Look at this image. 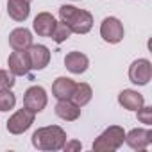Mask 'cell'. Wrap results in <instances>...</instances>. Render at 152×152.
Segmentation results:
<instances>
[{
  "mask_svg": "<svg viewBox=\"0 0 152 152\" xmlns=\"http://www.w3.org/2000/svg\"><path fill=\"white\" fill-rule=\"evenodd\" d=\"M34 116H36V113H32V111L27 109V107L16 111V113L7 120V131H9L11 134H23V132L29 131L31 125L34 124Z\"/></svg>",
  "mask_w": 152,
  "mask_h": 152,
  "instance_id": "cell-4",
  "label": "cell"
},
{
  "mask_svg": "<svg viewBox=\"0 0 152 152\" xmlns=\"http://www.w3.org/2000/svg\"><path fill=\"white\" fill-rule=\"evenodd\" d=\"M91 97H93V91H91L90 84H86V83H75V88L72 91L70 100L75 102L79 107H83V106H86L91 100Z\"/></svg>",
  "mask_w": 152,
  "mask_h": 152,
  "instance_id": "cell-18",
  "label": "cell"
},
{
  "mask_svg": "<svg viewBox=\"0 0 152 152\" xmlns=\"http://www.w3.org/2000/svg\"><path fill=\"white\" fill-rule=\"evenodd\" d=\"M25 54H27L31 70H43L50 63V50L45 45H31L25 50Z\"/></svg>",
  "mask_w": 152,
  "mask_h": 152,
  "instance_id": "cell-8",
  "label": "cell"
},
{
  "mask_svg": "<svg viewBox=\"0 0 152 152\" xmlns=\"http://www.w3.org/2000/svg\"><path fill=\"white\" fill-rule=\"evenodd\" d=\"M63 148H64L66 152H68V150H79V148H81V141H66Z\"/></svg>",
  "mask_w": 152,
  "mask_h": 152,
  "instance_id": "cell-23",
  "label": "cell"
},
{
  "mask_svg": "<svg viewBox=\"0 0 152 152\" xmlns=\"http://www.w3.org/2000/svg\"><path fill=\"white\" fill-rule=\"evenodd\" d=\"M15 75L7 70H0V88H13L15 86Z\"/></svg>",
  "mask_w": 152,
  "mask_h": 152,
  "instance_id": "cell-21",
  "label": "cell"
},
{
  "mask_svg": "<svg viewBox=\"0 0 152 152\" xmlns=\"http://www.w3.org/2000/svg\"><path fill=\"white\" fill-rule=\"evenodd\" d=\"M64 66H66L68 72H72V73H75V75H81V73H84V72L88 70L90 59H88V56H84L83 52H70V54H66V57H64Z\"/></svg>",
  "mask_w": 152,
  "mask_h": 152,
  "instance_id": "cell-10",
  "label": "cell"
},
{
  "mask_svg": "<svg viewBox=\"0 0 152 152\" xmlns=\"http://www.w3.org/2000/svg\"><path fill=\"white\" fill-rule=\"evenodd\" d=\"M32 27H34V32H36L38 36L47 38V36L52 34V31H54V27H56V18H54L50 13H39V15L34 18Z\"/></svg>",
  "mask_w": 152,
  "mask_h": 152,
  "instance_id": "cell-15",
  "label": "cell"
},
{
  "mask_svg": "<svg viewBox=\"0 0 152 152\" xmlns=\"http://www.w3.org/2000/svg\"><path fill=\"white\" fill-rule=\"evenodd\" d=\"M72 34H73V32L70 31V27H68L64 22H59V23L56 22V27H54V31H52V34H50V36H52V39L59 45V43L66 41Z\"/></svg>",
  "mask_w": 152,
  "mask_h": 152,
  "instance_id": "cell-20",
  "label": "cell"
},
{
  "mask_svg": "<svg viewBox=\"0 0 152 152\" xmlns=\"http://www.w3.org/2000/svg\"><path fill=\"white\" fill-rule=\"evenodd\" d=\"M23 2H29V4H31V2H32V0H23Z\"/></svg>",
  "mask_w": 152,
  "mask_h": 152,
  "instance_id": "cell-24",
  "label": "cell"
},
{
  "mask_svg": "<svg viewBox=\"0 0 152 152\" xmlns=\"http://www.w3.org/2000/svg\"><path fill=\"white\" fill-rule=\"evenodd\" d=\"M56 115L61 118V120H66V122H73V120H77L81 116V107L72 102L70 99L66 100H59L56 104Z\"/></svg>",
  "mask_w": 152,
  "mask_h": 152,
  "instance_id": "cell-13",
  "label": "cell"
},
{
  "mask_svg": "<svg viewBox=\"0 0 152 152\" xmlns=\"http://www.w3.org/2000/svg\"><path fill=\"white\" fill-rule=\"evenodd\" d=\"M124 140H125V131L120 125H111L93 141V150L95 152H113V150H118L124 145Z\"/></svg>",
  "mask_w": 152,
  "mask_h": 152,
  "instance_id": "cell-3",
  "label": "cell"
},
{
  "mask_svg": "<svg viewBox=\"0 0 152 152\" xmlns=\"http://www.w3.org/2000/svg\"><path fill=\"white\" fill-rule=\"evenodd\" d=\"M59 18L75 34H86L93 27V16H91V13H88L84 9H77V7H73V6H66V4L61 6L59 7Z\"/></svg>",
  "mask_w": 152,
  "mask_h": 152,
  "instance_id": "cell-1",
  "label": "cell"
},
{
  "mask_svg": "<svg viewBox=\"0 0 152 152\" xmlns=\"http://www.w3.org/2000/svg\"><path fill=\"white\" fill-rule=\"evenodd\" d=\"M100 36L104 41L115 45V43H120L124 39V25L118 18L115 16H107L104 18V22L100 23Z\"/></svg>",
  "mask_w": 152,
  "mask_h": 152,
  "instance_id": "cell-6",
  "label": "cell"
},
{
  "mask_svg": "<svg viewBox=\"0 0 152 152\" xmlns=\"http://www.w3.org/2000/svg\"><path fill=\"white\" fill-rule=\"evenodd\" d=\"M16 104V97L9 88H0V111L6 113L9 109H13Z\"/></svg>",
  "mask_w": 152,
  "mask_h": 152,
  "instance_id": "cell-19",
  "label": "cell"
},
{
  "mask_svg": "<svg viewBox=\"0 0 152 152\" xmlns=\"http://www.w3.org/2000/svg\"><path fill=\"white\" fill-rule=\"evenodd\" d=\"M136 113H138V120H140L141 124H145V125H150V124H152V107L141 106Z\"/></svg>",
  "mask_w": 152,
  "mask_h": 152,
  "instance_id": "cell-22",
  "label": "cell"
},
{
  "mask_svg": "<svg viewBox=\"0 0 152 152\" xmlns=\"http://www.w3.org/2000/svg\"><path fill=\"white\" fill-rule=\"evenodd\" d=\"M118 104L127 111H138L141 106H145V100H143V95H140L138 91L124 90L118 95Z\"/></svg>",
  "mask_w": 152,
  "mask_h": 152,
  "instance_id": "cell-12",
  "label": "cell"
},
{
  "mask_svg": "<svg viewBox=\"0 0 152 152\" xmlns=\"http://www.w3.org/2000/svg\"><path fill=\"white\" fill-rule=\"evenodd\" d=\"M9 45L15 50H27L32 45V34L25 27H18L9 34Z\"/></svg>",
  "mask_w": 152,
  "mask_h": 152,
  "instance_id": "cell-14",
  "label": "cell"
},
{
  "mask_svg": "<svg viewBox=\"0 0 152 152\" xmlns=\"http://www.w3.org/2000/svg\"><path fill=\"white\" fill-rule=\"evenodd\" d=\"M47 106V91L41 86H31L23 95V107L31 109L32 113L43 111Z\"/></svg>",
  "mask_w": 152,
  "mask_h": 152,
  "instance_id": "cell-7",
  "label": "cell"
},
{
  "mask_svg": "<svg viewBox=\"0 0 152 152\" xmlns=\"http://www.w3.org/2000/svg\"><path fill=\"white\" fill-rule=\"evenodd\" d=\"M7 64H9V72L15 75V77H16V75H27L29 70H31L25 50H15V52L9 56Z\"/></svg>",
  "mask_w": 152,
  "mask_h": 152,
  "instance_id": "cell-11",
  "label": "cell"
},
{
  "mask_svg": "<svg viewBox=\"0 0 152 152\" xmlns=\"http://www.w3.org/2000/svg\"><path fill=\"white\" fill-rule=\"evenodd\" d=\"M7 15L16 22H25L31 15V6L23 0H7Z\"/></svg>",
  "mask_w": 152,
  "mask_h": 152,
  "instance_id": "cell-17",
  "label": "cell"
},
{
  "mask_svg": "<svg viewBox=\"0 0 152 152\" xmlns=\"http://www.w3.org/2000/svg\"><path fill=\"white\" fill-rule=\"evenodd\" d=\"M129 79L132 84L145 86L152 79V64L148 59H136L129 66Z\"/></svg>",
  "mask_w": 152,
  "mask_h": 152,
  "instance_id": "cell-5",
  "label": "cell"
},
{
  "mask_svg": "<svg viewBox=\"0 0 152 152\" xmlns=\"http://www.w3.org/2000/svg\"><path fill=\"white\" fill-rule=\"evenodd\" d=\"M66 143V132L59 125L39 127L32 134V145L38 150H61Z\"/></svg>",
  "mask_w": 152,
  "mask_h": 152,
  "instance_id": "cell-2",
  "label": "cell"
},
{
  "mask_svg": "<svg viewBox=\"0 0 152 152\" xmlns=\"http://www.w3.org/2000/svg\"><path fill=\"white\" fill-rule=\"evenodd\" d=\"M73 88H75V83L70 77H57L52 84V95L57 100H66L72 97Z\"/></svg>",
  "mask_w": 152,
  "mask_h": 152,
  "instance_id": "cell-16",
  "label": "cell"
},
{
  "mask_svg": "<svg viewBox=\"0 0 152 152\" xmlns=\"http://www.w3.org/2000/svg\"><path fill=\"white\" fill-rule=\"evenodd\" d=\"M124 141L132 150H145L152 143V131L150 129H132L125 134Z\"/></svg>",
  "mask_w": 152,
  "mask_h": 152,
  "instance_id": "cell-9",
  "label": "cell"
}]
</instances>
